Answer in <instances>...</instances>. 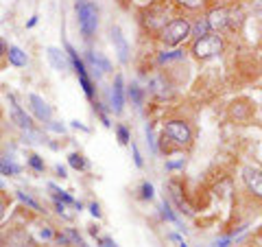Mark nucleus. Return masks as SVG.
Listing matches in <instances>:
<instances>
[{
    "instance_id": "f257e3e1",
    "label": "nucleus",
    "mask_w": 262,
    "mask_h": 247,
    "mask_svg": "<svg viewBox=\"0 0 262 247\" xmlns=\"http://www.w3.org/2000/svg\"><path fill=\"white\" fill-rule=\"evenodd\" d=\"M77 18H79V29L85 37H92L98 27V9L90 0H81L77 3Z\"/></svg>"
},
{
    "instance_id": "f03ea898",
    "label": "nucleus",
    "mask_w": 262,
    "mask_h": 247,
    "mask_svg": "<svg viewBox=\"0 0 262 247\" xmlns=\"http://www.w3.org/2000/svg\"><path fill=\"white\" fill-rule=\"evenodd\" d=\"M190 33H192V27L186 20H173V22H168L166 27H164L162 39L168 46H177V44H182L184 39L190 35Z\"/></svg>"
},
{
    "instance_id": "7ed1b4c3",
    "label": "nucleus",
    "mask_w": 262,
    "mask_h": 247,
    "mask_svg": "<svg viewBox=\"0 0 262 247\" xmlns=\"http://www.w3.org/2000/svg\"><path fill=\"white\" fill-rule=\"evenodd\" d=\"M221 51H223V39L219 35H208L206 37H199L192 46V53L194 57H199V59H210V57H216Z\"/></svg>"
},
{
    "instance_id": "20e7f679",
    "label": "nucleus",
    "mask_w": 262,
    "mask_h": 247,
    "mask_svg": "<svg viewBox=\"0 0 262 247\" xmlns=\"http://www.w3.org/2000/svg\"><path fill=\"white\" fill-rule=\"evenodd\" d=\"M66 53H68V57H70V64H72V68H75L77 77H79V81H81V88H83L85 96H88V98H92V96H94V86H92V81H90V77H88V68H85L83 59H81L79 53H77L70 44L66 46Z\"/></svg>"
},
{
    "instance_id": "39448f33",
    "label": "nucleus",
    "mask_w": 262,
    "mask_h": 247,
    "mask_svg": "<svg viewBox=\"0 0 262 247\" xmlns=\"http://www.w3.org/2000/svg\"><path fill=\"white\" fill-rule=\"evenodd\" d=\"M164 136H168L177 145H188L192 140V131L184 120H170L164 127Z\"/></svg>"
},
{
    "instance_id": "423d86ee",
    "label": "nucleus",
    "mask_w": 262,
    "mask_h": 247,
    "mask_svg": "<svg viewBox=\"0 0 262 247\" xmlns=\"http://www.w3.org/2000/svg\"><path fill=\"white\" fill-rule=\"evenodd\" d=\"M243 179L245 184H247V188L258 197V199H262V169H256V167H247L243 171Z\"/></svg>"
},
{
    "instance_id": "0eeeda50",
    "label": "nucleus",
    "mask_w": 262,
    "mask_h": 247,
    "mask_svg": "<svg viewBox=\"0 0 262 247\" xmlns=\"http://www.w3.org/2000/svg\"><path fill=\"white\" fill-rule=\"evenodd\" d=\"M29 103H31L33 114H35V116H37L39 120L51 122V118H53V110H51V105H48L42 96H37V94H29Z\"/></svg>"
},
{
    "instance_id": "6e6552de",
    "label": "nucleus",
    "mask_w": 262,
    "mask_h": 247,
    "mask_svg": "<svg viewBox=\"0 0 262 247\" xmlns=\"http://www.w3.org/2000/svg\"><path fill=\"white\" fill-rule=\"evenodd\" d=\"M112 44H114V51L118 53L120 64H127L129 61V44H127V39L122 37L118 27H112Z\"/></svg>"
},
{
    "instance_id": "1a4fd4ad",
    "label": "nucleus",
    "mask_w": 262,
    "mask_h": 247,
    "mask_svg": "<svg viewBox=\"0 0 262 247\" xmlns=\"http://www.w3.org/2000/svg\"><path fill=\"white\" fill-rule=\"evenodd\" d=\"M88 64H90V68H92V72H94L96 77H101L103 72H110L112 70V64L105 59L101 53H94V51L88 53Z\"/></svg>"
},
{
    "instance_id": "9d476101",
    "label": "nucleus",
    "mask_w": 262,
    "mask_h": 247,
    "mask_svg": "<svg viewBox=\"0 0 262 247\" xmlns=\"http://www.w3.org/2000/svg\"><path fill=\"white\" fill-rule=\"evenodd\" d=\"M122 105H125V88H122V77L118 75L114 79V88H112V110L120 114Z\"/></svg>"
},
{
    "instance_id": "9b49d317",
    "label": "nucleus",
    "mask_w": 262,
    "mask_h": 247,
    "mask_svg": "<svg viewBox=\"0 0 262 247\" xmlns=\"http://www.w3.org/2000/svg\"><path fill=\"white\" fill-rule=\"evenodd\" d=\"M11 116L15 120V125L24 131H33V122H31V116H27V112H24L18 103H15V98L11 96Z\"/></svg>"
},
{
    "instance_id": "f8f14e48",
    "label": "nucleus",
    "mask_w": 262,
    "mask_h": 247,
    "mask_svg": "<svg viewBox=\"0 0 262 247\" xmlns=\"http://www.w3.org/2000/svg\"><path fill=\"white\" fill-rule=\"evenodd\" d=\"M208 24H210V29H214V31H219V29H225L227 24H229V11L227 9H212L210 13H208Z\"/></svg>"
},
{
    "instance_id": "ddd939ff",
    "label": "nucleus",
    "mask_w": 262,
    "mask_h": 247,
    "mask_svg": "<svg viewBox=\"0 0 262 247\" xmlns=\"http://www.w3.org/2000/svg\"><path fill=\"white\" fill-rule=\"evenodd\" d=\"M46 53H48V61L53 64V68L55 70H66L68 68V61H66V55L59 51V48H55V46H48L46 48Z\"/></svg>"
},
{
    "instance_id": "4468645a",
    "label": "nucleus",
    "mask_w": 262,
    "mask_h": 247,
    "mask_svg": "<svg viewBox=\"0 0 262 247\" xmlns=\"http://www.w3.org/2000/svg\"><path fill=\"white\" fill-rule=\"evenodd\" d=\"M151 90H153V94L158 96V98H166V96H170L168 84H166V81H164L162 77H153V79H151Z\"/></svg>"
},
{
    "instance_id": "2eb2a0df",
    "label": "nucleus",
    "mask_w": 262,
    "mask_h": 247,
    "mask_svg": "<svg viewBox=\"0 0 262 247\" xmlns=\"http://www.w3.org/2000/svg\"><path fill=\"white\" fill-rule=\"evenodd\" d=\"M9 61L13 64V66H18V68H22V66H27V53H22L18 46H9Z\"/></svg>"
},
{
    "instance_id": "dca6fc26",
    "label": "nucleus",
    "mask_w": 262,
    "mask_h": 247,
    "mask_svg": "<svg viewBox=\"0 0 262 247\" xmlns=\"http://www.w3.org/2000/svg\"><path fill=\"white\" fill-rule=\"evenodd\" d=\"M68 162H70V167L77 169V171H85L88 169V162H85V158L81 153H70L68 155Z\"/></svg>"
},
{
    "instance_id": "f3484780",
    "label": "nucleus",
    "mask_w": 262,
    "mask_h": 247,
    "mask_svg": "<svg viewBox=\"0 0 262 247\" xmlns=\"http://www.w3.org/2000/svg\"><path fill=\"white\" fill-rule=\"evenodd\" d=\"M48 188H51V191L55 193V199L57 201H63V203H75V205H79L75 199H72V197L68 195V193H66V191H61V188H57L55 184H48Z\"/></svg>"
},
{
    "instance_id": "a211bd4d",
    "label": "nucleus",
    "mask_w": 262,
    "mask_h": 247,
    "mask_svg": "<svg viewBox=\"0 0 262 247\" xmlns=\"http://www.w3.org/2000/svg\"><path fill=\"white\" fill-rule=\"evenodd\" d=\"M208 31H210V24H208V20H199L192 27V35H196V37H206L208 35Z\"/></svg>"
},
{
    "instance_id": "6ab92c4d",
    "label": "nucleus",
    "mask_w": 262,
    "mask_h": 247,
    "mask_svg": "<svg viewBox=\"0 0 262 247\" xmlns=\"http://www.w3.org/2000/svg\"><path fill=\"white\" fill-rule=\"evenodd\" d=\"M0 173L3 175H15V173H20V167H15L9 160H0Z\"/></svg>"
},
{
    "instance_id": "aec40b11",
    "label": "nucleus",
    "mask_w": 262,
    "mask_h": 247,
    "mask_svg": "<svg viewBox=\"0 0 262 247\" xmlns=\"http://www.w3.org/2000/svg\"><path fill=\"white\" fill-rule=\"evenodd\" d=\"M243 24V11H229V27L236 29V27H241Z\"/></svg>"
},
{
    "instance_id": "412c9836",
    "label": "nucleus",
    "mask_w": 262,
    "mask_h": 247,
    "mask_svg": "<svg viewBox=\"0 0 262 247\" xmlns=\"http://www.w3.org/2000/svg\"><path fill=\"white\" fill-rule=\"evenodd\" d=\"M18 199L22 201V203H27V205H31L33 210H37V212H42V205H39L37 201H33L29 195H24V193H18Z\"/></svg>"
},
{
    "instance_id": "4be33fe9",
    "label": "nucleus",
    "mask_w": 262,
    "mask_h": 247,
    "mask_svg": "<svg viewBox=\"0 0 262 247\" xmlns=\"http://www.w3.org/2000/svg\"><path fill=\"white\" fill-rule=\"evenodd\" d=\"M129 96H131V101H134L136 105H142V92H140V88L138 86H129Z\"/></svg>"
},
{
    "instance_id": "5701e85b",
    "label": "nucleus",
    "mask_w": 262,
    "mask_h": 247,
    "mask_svg": "<svg viewBox=\"0 0 262 247\" xmlns=\"http://www.w3.org/2000/svg\"><path fill=\"white\" fill-rule=\"evenodd\" d=\"M184 57V53L182 51H173V53H162L160 55V61L164 64V61H170V59H182Z\"/></svg>"
},
{
    "instance_id": "b1692460",
    "label": "nucleus",
    "mask_w": 262,
    "mask_h": 247,
    "mask_svg": "<svg viewBox=\"0 0 262 247\" xmlns=\"http://www.w3.org/2000/svg\"><path fill=\"white\" fill-rule=\"evenodd\" d=\"M116 134H118V142L120 145H127L129 142V131H127V127H116Z\"/></svg>"
},
{
    "instance_id": "393cba45",
    "label": "nucleus",
    "mask_w": 262,
    "mask_h": 247,
    "mask_svg": "<svg viewBox=\"0 0 262 247\" xmlns=\"http://www.w3.org/2000/svg\"><path fill=\"white\" fill-rule=\"evenodd\" d=\"M29 164H31V167L35 169V171H44V162L39 160V155H31V158H29Z\"/></svg>"
},
{
    "instance_id": "a878e982",
    "label": "nucleus",
    "mask_w": 262,
    "mask_h": 247,
    "mask_svg": "<svg viewBox=\"0 0 262 247\" xmlns=\"http://www.w3.org/2000/svg\"><path fill=\"white\" fill-rule=\"evenodd\" d=\"M177 3L184 5V7H188V9H196V7L203 5V0H177Z\"/></svg>"
},
{
    "instance_id": "bb28decb",
    "label": "nucleus",
    "mask_w": 262,
    "mask_h": 247,
    "mask_svg": "<svg viewBox=\"0 0 262 247\" xmlns=\"http://www.w3.org/2000/svg\"><path fill=\"white\" fill-rule=\"evenodd\" d=\"M153 197V186L149 182H144L142 184V199H151Z\"/></svg>"
},
{
    "instance_id": "cd10ccee",
    "label": "nucleus",
    "mask_w": 262,
    "mask_h": 247,
    "mask_svg": "<svg viewBox=\"0 0 262 247\" xmlns=\"http://www.w3.org/2000/svg\"><path fill=\"white\" fill-rule=\"evenodd\" d=\"M68 238H72V241H75L79 247H88V245H85V241H83V238H81V236L75 232V230H70V232H68Z\"/></svg>"
},
{
    "instance_id": "c85d7f7f",
    "label": "nucleus",
    "mask_w": 262,
    "mask_h": 247,
    "mask_svg": "<svg viewBox=\"0 0 262 247\" xmlns=\"http://www.w3.org/2000/svg\"><path fill=\"white\" fill-rule=\"evenodd\" d=\"M162 210H164V217H166L168 221H177V219H175V215L170 212V208H168V203H166V201L162 203Z\"/></svg>"
},
{
    "instance_id": "c756f323",
    "label": "nucleus",
    "mask_w": 262,
    "mask_h": 247,
    "mask_svg": "<svg viewBox=\"0 0 262 247\" xmlns=\"http://www.w3.org/2000/svg\"><path fill=\"white\" fill-rule=\"evenodd\" d=\"M131 149H134V160H136V167H142V158H140V151H138L136 145H131Z\"/></svg>"
},
{
    "instance_id": "7c9ffc66",
    "label": "nucleus",
    "mask_w": 262,
    "mask_h": 247,
    "mask_svg": "<svg viewBox=\"0 0 262 247\" xmlns=\"http://www.w3.org/2000/svg\"><path fill=\"white\" fill-rule=\"evenodd\" d=\"M146 142L151 145V151H158L155 149V140H153V134H151V127H146Z\"/></svg>"
},
{
    "instance_id": "2f4dec72",
    "label": "nucleus",
    "mask_w": 262,
    "mask_h": 247,
    "mask_svg": "<svg viewBox=\"0 0 262 247\" xmlns=\"http://www.w3.org/2000/svg\"><path fill=\"white\" fill-rule=\"evenodd\" d=\"M179 167H184V158L177 162H166V169H179Z\"/></svg>"
},
{
    "instance_id": "473e14b6",
    "label": "nucleus",
    "mask_w": 262,
    "mask_h": 247,
    "mask_svg": "<svg viewBox=\"0 0 262 247\" xmlns=\"http://www.w3.org/2000/svg\"><path fill=\"white\" fill-rule=\"evenodd\" d=\"M90 212H92L94 217H101V208H98V203H90Z\"/></svg>"
},
{
    "instance_id": "72a5a7b5",
    "label": "nucleus",
    "mask_w": 262,
    "mask_h": 247,
    "mask_svg": "<svg viewBox=\"0 0 262 247\" xmlns=\"http://www.w3.org/2000/svg\"><path fill=\"white\" fill-rule=\"evenodd\" d=\"M101 247H118V245L114 243L112 238H101Z\"/></svg>"
},
{
    "instance_id": "f704fd0d",
    "label": "nucleus",
    "mask_w": 262,
    "mask_h": 247,
    "mask_svg": "<svg viewBox=\"0 0 262 247\" xmlns=\"http://www.w3.org/2000/svg\"><path fill=\"white\" fill-rule=\"evenodd\" d=\"M57 175H59V177H68V175H66V169L61 167V164H57Z\"/></svg>"
},
{
    "instance_id": "c9c22d12",
    "label": "nucleus",
    "mask_w": 262,
    "mask_h": 247,
    "mask_svg": "<svg viewBox=\"0 0 262 247\" xmlns=\"http://www.w3.org/2000/svg\"><path fill=\"white\" fill-rule=\"evenodd\" d=\"M253 9L258 13H262V0H253Z\"/></svg>"
},
{
    "instance_id": "e433bc0d",
    "label": "nucleus",
    "mask_w": 262,
    "mask_h": 247,
    "mask_svg": "<svg viewBox=\"0 0 262 247\" xmlns=\"http://www.w3.org/2000/svg\"><path fill=\"white\" fill-rule=\"evenodd\" d=\"M7 53V46H5V42H3V39H0V57H3Z\"/></svg>"
},
{
    "instance_id": "4c0bfd02",
    "label": "nucleus",
    "mask_w": 262,
    "mask_h": 247,
    "mask_svg": "<svg viewBox=\"0 0 262 247\" xmlns=\"http://www.w3.org/2000/svg\"><path fill=\"white\" fill-rule=\"evenodd\" d=\"M3 215H5V205L0 203V219H3Z\"/></svg>"
},
{
    "instance_id": "58836bf2",
    "label": "nucleus",
    "mask_w": 262,
    "mask_h": 247,
    "mask_svg": "<svg viewBox=\"0 0 262 247\" xmlns=\"http://www.w3.org/2000/svg\"><path fill=\"white\" fill-rule=\"evenodd\" d=\"M0 191H3V182H0Z\"/></svg>"
},
{
    "instance_id": "ea45409f",
    "label": "nucleus",
    "mask_w": 262,
    "mask_h": 247,
    "mask_svg": "<svg viewBox=\"0 0 262 247\" xmlns=\"http://www.w3.org/2000/svg\"><path fill=\"white\" fill-rule=\"evenodd\" d=\"M0 245H3V238H0Z\"/></svg>"
}]
</instances>
